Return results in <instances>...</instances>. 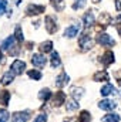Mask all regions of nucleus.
I'll list each match as a JSON object with an SVG mask.
<instances>
[{
    "label": "nucleus",
    "instance_id": "13",
    "mask_svg": "<svg viewBox=\"0 0 121 122\" xmlns=\"http://www.w3.org/2000/svg\"><path fill=\"white\" fill-rule=\"evenodd\" d=\"M94 20H95V19H94V13H93L91 10L87 11V13L84 14V17H83V21H84V26H86V27H91V26L94 24Z\"/></svg>",
    "mask_w": 121,
    "mask_h": 122
},
{
    "label": "nucleus",
    "instance_id": "26",
    "mask_svg": "<svg viewBox=\"0 0 121 122\" xmlns=\"http://www.w3.org/2000/svg\"><path fill=\"white\" fill-rule=\"evenodd\" d=\"M101 95H104V97H107V95H110V94H113L114 92V87L111 85V84H105L103 88H101Z\"/></svg>",
    "mask_w": 121,
    "mask_h": 122
},
{
    "label": "nucleus",
    "instance_id": "36",
    "mask_svg": "<svg viewBox=\"0 0 121 122\" xmlns=\"http://www.w3.org/2000/svg\"><path fill=\"white\" fill-rule=\"evenodd\" d=\"M77 121V118H70L68 121H64V122H76Z\"/></svg>",
    "mask_w": 121,
    "mask_h": 122
},
{
    "label": "nucleus",
    "instance_id": "27",
    "mask_svg": "<svg viewBox=\"0 0 121 122\" xmlns=\"http://www.w3.org/2000/svg\"><path fill=\"white\" fill-rule=\"evenodd\" d=\"M53 7L57 11H63L66 7V3H64V0H53Z\"/></svg>",
    "mask_w": 121,
    "mask_h": 122
},
{
    "label": "nucleus",
    "instance_id": "14",
    "mask_svg": "<svg viewBox=\"0 0 121 122\" xmlns=\"http://www.w3.org/2000/svg\"><path fill=\"white\" fill-rule=\"evenodd\" d=\"M13 80H14V74L11 72V71H7V72H4V75L1 77V85H9V84H11L13 82Z\"/></svg>",
    "mask_w": 121,
    "mask_h": 122
},
{
    "label": "nucleus",
    "instance_id": "37",
    "mask_svg": "<svg viewBox=\"0 0 121 122\" xmlns=\"http://www.w3.org/2000/svg\"><path fill=\"white\" fill-rule=\"evenodd\" d=\"M117 31H118V34L121 36V26H117Z\"/></svg>",
    "mask_w": 121,
    "mask_h": 122
},
{
    "label": "nucleus",
    "instance_id": "17",
    "mask_svg": "<svg viewBox=\"0 0 121 122\" xmlns=\"http://www.w3.org/2000/svg\"><path fill=\"white\" fill-rule=\"evenodd\" d=\"M83 95H84V90L83 88H78V87H73L71 88V97H73V99L78 101Z\"/></svg>",
    "mask_w": 121,
    "mask_h": 122
},
{
    "label": "nucleus",
    "instance_id": "8",
    "mask_svg": "<svg viewBox=\"0 0 121 122\" xmlns=\"http://www.w3.org/2000/svg\"><path fill=\"white\" fill-rule=\"evenodd\" d=\"M80 29H81L80 24H73V26H70V27H67V29L64 30V36L68 37V38H73V37H76V36L78 34Z\"/></svg>",
    "mask_w": 121,
    "mask_h": 122
},
{
    "label": "nucleus",
    "instance_id": "20",
    "mask_svg": "<svg viewBox=\"0 0 121 122\" xmlns=\"http://www.w3.org/2000/svg\"><path fill=\"white\" fill-rule=\"evenodd\" d=\"M38 48H40L41 53H50V51H53V43L51 41H44V43L40 44Z\"/></svg>",
    "mask_w": 121,
    "mask_h": 122
},
{
    "label": "nucleus",
    "instance_id": "23",
    "mask_svg": "<svg viewBox=\"0 0 121 122\" xmlns=\"http://www.w3.org/2000/svg\"><path fill=\"white\" fill-rule=\"evenodd\" d=\"M101 121L103 122H120V115L118 114H107Z\"/></svg>",
    "mask_w": 121,
    "mask_h": 122
},
{
    "label": "nucleus",
    "instance_id": "33",
    "mask_svg": "<svg viewBox=\"0 0 121 122\" xmlns=\"http://www.w3.org/2000/svg\"><path fill=\"white\" fill-rule=\"evenodd\" d=\"M33 122H47V115L46 114H40Z\"/></svg>",
    "mask_w": 121,
    "mask_h": 122
},
{
    "label": "nucleus",
    "instance_id": "28",
    "mask_svg": "<svg viewBox=\"0 0 121 122\" xmlns=\"http://www.w3.org/2000/svg\"><path fill=\"white\" fill-rule=\"evenodd\" d=\"M14 38L19 40V41H23V40H24V37H23V30H22L20 26H16V29H14Z\"/></svg>",
    "mask_w": 121,
    "mask_h": 122
},
{
    "label": "nucleus",
    "instance_id": "38",
    "mask_svg": "<svg viewBox=\"0 0 121 122\" xmlns=\"http://www.w3.org/2000/svg\"><path fill=\"white\" fill-rule=\"evenodd\" d=\"M93 1H94V3H100L101 0H93Z\"/></svg>",
    "mask_w": 121,
    "mask_h": 122
},
{
    "label": "nucleus",
    "instance_id": "35",
    "mask_svg": "<svg viewBox=\"0 0 121 122\" xmlns=\"http://www.w3.org/2000/svg\"><path fill=\"white\" fill-rule=\"evenodd\" d=\"M114 21H116V23H117L118 26H121V14H118V16H117V19H116Z\"/></svg>",
    "mask_w": 121,
    "mask_h": 122
},
{
    "label": "nucleus",
    "instance_id": "3",
    "mask_svg": "<svg viewBox=\"0 0 121 122\" xmlns=\"http://www.w3.org/2000/svg\"><path fill=\"white\" fill-rule=\"evenodd\" d=\"M97 43L101 46H114L116 44V41L107 33H98L97 34Z\"/></svg>",
    "mask_w": 121,
    "mask_h": 122
},
{
    "label": "nucleus",
    "instance_id": "34",
    "mask_svg": "<svg viewBox=\"0 0 121 122\" xmlns=\"http://www.w3.org/2000/svg\"><path fill=\"white\" fill-rule=\"evenodd\" d=\"M116 9L120 11L121 10V0H116Z\"/></svg>",
    "mask_w": 121,
    "mask_h": 122
},
{
    "label": "nucleus",
    "instance_id": "21",
    "mask_svg": "<svg viewBox=\"0 0 121 122\" xmlns=\"http://www.w3.org/2000/svg\"><path fill=\"white\" fill-rule=\"evenodd\" d=\"M93 80L94 81H107L108 80V74L105 71H98L93 75Z\"/></svg>",
    "mask_w": 121,
    "mask_h": 122
},
{
    "label": "nucleus",
    "instance_id": "22",
    "mask_svg": "<svg viewBox=\"0 0 121 122\" xmlns=\"http://www.w3.org/2000/svg\"><path fill=\"white\" fill-rule=\"evenodd\" d=\"M111 21H113V19H111V16H110L108 13H101V16H100V24L108 26Z\"/></svg>",
    "mask_w": 121,
    "mask_h": 122
},
{
    "label": "nucleus",
    "instance_id": "18",
    "mask_svg": "<svg viewBox=\"0 0 121 122\" xmlns=\"http://www.w3.org/2000/svg\"><path fill=\"white\" fill-rule=\"evenodd\" d=\"M9 101H10V92L6 91V90L0 92V104L4 105V107H7L9 105Z\"/></svg>",
    "mask_w": 121,
    "mask_h": 122
},
{
    "label": "nucleus",
    "instance_id": "24",
    "mask_svg": "<svg viewBox=\"0 0 121 122\" xmlns=\"http://www.w3.org/2000/svg\"><path fill=\"white\" fill-rule=\"evenodd\" d=\"M50 97H51V92H50L49 88H43L41 91L38 92V99L40 101H47Z\"/></svg>",
    "mask_w": 121,
    "mask_h": 122
},
{
    "label": "nucleus",
    "instance_id": "7",
    "mask_svg": "<svg viewBox=\"0 0 121 122\" xmlns=\"http://www.w3.org/2000/svg\"><path fill=\"white\" fill-rule=\"evenodd\" d=\"M44 24H46V29H47V31H49L50 34H53V33H56V31H57V24H56V20H54L51 16H47V17H46Z\"/></svg>",
    "mask_w": 121,
    "mask_h": 122
},
{
    "label": "nucleus",
    "instance_id": "30",
    "mask_svg": "<svg viewBox=\"0 0 121 122\" xmlns=\"http://www.w3.org/2000/svg\"><path fill=\"white\" fill-rule=\"evenodd\" d=\"M86 1H87V0H76V1L73 3V9H74V10H77V9H83V7L86 6Z\"/></svg>",
    "mask_w": 121,
    "mask_h": 122
},
{
    "label": "nucleus",
    "instance_id": "6",
    "mask_svg": "<svg viewBox=\"0 0 121 122\" xmlns=\"http://www.w3.org/2000/svg\"><path fill=\"white\" fill-rule=\"evenodd\" d=\"M30 118L29 111H23V112H14L11 115V122H27Z\"/></svg>",
    "mask_w": 121,
    "mask_h": 122
},
{
    "label": "nucleus",
    "instance_id": "39",
    "mask_svg": "<svg viewBox=\"0 0 121 122\" xmlns=\"http://www.w3.org/2000/svg\"><path fill=\"white\" fill-rule=\"evenodd\" d=\"M0 58H1V50H0Z\"/></svg>",
    "mask_w": 121,
    "mask_h": 122
},
{
    "label": "nucleus",
    "instance_id": "31",
    "mask_svg": "<svg viewBox=\"0 0 121 122\" xmlns=\"http://www.w3.org/2000/svg\"><path fill=\"white\" fill-rule=\"evenodd\" d=\"M9 121V112L6 109H0V122H7Z\"/></svg>",
    "mask_w": 121,
    "mask_h": 122
},
{
    "label": "nucleus",
    "instance_id": "1",
    "mask_svg": "<svg viewBox=\"0 0 121 122\" xmlns=\"http://www.w3.org/2000/svg\"><path fill=\"white\" fill-rule=\"evenodd\" d=\"M26 70V62L22 60H14L11 62V67H10V71L14 74V75H20L23 74Z\"/></svg>",
    "mask_w": 121,
    "mask_h": 122
},
{
    "label": "nucleus",
    "instance_id": "19",
    "mask_svg": "<svg viewBox=\"0 0 121 122\" xmlns=\"http://www.w3.org/2000/svg\"><path fill=\"white\" fill-rule=\"evenodd\" d=\"M61 60H60V56L57 51H51V67L56 68V67H60Z\"/></svg>",
    "mask_w": 121,
    "mask_h": 122
},
{
    "label": "nucleus",
    "instance_id": "16",
    "mask_svg": "<svg viewBox=\"0 0 121 122\" xmlns=\"http://www.w3.org/2000/svg\"><path fill=\"white\" fill-rule=\"evenodd\" d=\"M78 107H80V104H78V101H76V99H68L67 101V104H66V109L68 111V112H73V111H76V109H78Z\"/></svg>",
    "mask_w": 121,
    "mask_h": 122
},
{
    "label": "nucleus",
    "instance_id": "12",
    "mask_svg": "<svg viewBox=\"0 0 121 122\" xmlns=\"http://www.w3.org/2000/svg\"><path fill=\"white\" fill-rule=\"evenodd\" d=\"M63 104H66V94L63 91H59L56 92V95H54V99H53V105L54 107H60Z\"/></svg>",
    "mask_w": 121,
    "mask_h": 122
},
{
    "label": "nucleus",
    "instance_id": "32",
    "mask_svg": "<svg viewBox=\"0 0 121 122\" xmlns=\"http://www.w3.org/2000/svg\"><path fill=\"white\" fill-rule=\"evenodd\" d=\"M6 7H7V0H0V16L6 13Z\"/></svg>",
    "mask_w": 121,
    "mask_h": 122
},
{
    "label": "nucleus",
    "instance_id": "2",
    "mask_svg": "<svg viewBox=\"0 0 121 122\" xmlns=\"http://www.w3.org/2000/svg\"><path fill=\"white\" fill-rule=\"evenodd\" d=\"M78 46H80L81 51H87V50H91V48H93L94 41L91 40L87 34H83V36L80 37V40H78Z\"/></svg>",
    "mask_w": 121,
    "mask_h": 122
},
{
    "label": "nucleus",
    "instance_id": "15",
    "mask_svg": "<svg viewBox=\"0 0 121 122\" xmlns=\"http://www.w3.org/2000/svg\"><path fill=\"white\" fill-rule=\"evenodd\" d=\"M14 36H10V37H7L3 43H1V48L3 50H10L11 47H14Z\"/></svg>",
    "mask_w": 121,
    "mask_h": 122
},
{
    "label": "nucleus",
    "instance_id": "5",
    "mask_svg": "<svg viewBox=\"0 0 121 122\" xmlns=\"http://www.w3.org/2000/svg\"><path fill=\"white\" fill-rule=\"evenodd\" d=\"M46 62H47L46 57L41 56V54H33L31 56V64L34 67H37V68H43L46 65Z\"/></svg>",
    "mask_w": 121,
    "mask_h": 122
},
{
    "label": "nucleus",
    "instance_id": "9",
    "mask_svg": "<svg viewBox=\"0 0 121 122\" xmlns=\"http://www.w3.org/2000/svg\"><path fill=\"white\" fill-rule=\"evenodd\" d=\"M68 81H70V77L67 75V72H61L60 75L56 78V85L59 87V88H63V87H66L67 84H68Z\"/></svg>",
    "mask_w": 121,
    "mask_h": 122
},
{
    "label": "nucleus",
    "instance_id": "4",
    "mask_svg": "<svg viewBox=\"0 0 121 122\" xmlns=\"http://www.w3.org/2000/svg\"><path fill=\"white\" fill-rule=\"evenodd\" d=\"M44 10H46L44 6H40V4H29L27 9H26V14L27 16H37V14L44 13Z\"/></svg>",
    "mask_w": 121,
    "mask_h": 122
},
{
    "label": "nucleus",
    "instance_id": "25",
    "mask_svg": "<svg viewBox=\"0 0 121 122\" xmlns=\"http://www.w3.org/2000/svg\"><path fill=\"white\" fill-rule=\"evenodd\" d=\"M91 121V115L88 111H81L78 115V122H90Z\"/></svg>",
    "mask_w": 121,
    "mask_h": 122
},
{
    "label": "nucleus",
    "instance_id": "10",
    "mask_svg": "<svg viewBox=\"0 0 121 122\" xmlns=\"http://www.w3.org/2000/svg\"><path fill=\"white\" fill-rule=\"evenodd\" d=\"M117 107V104L114 102V101H110V99H103V101H100V104H98V108L100 109H104V111H111V109H114Z\"/></svg>",
    "mask_w": 121,
    "mask_h": 122
},
{
    "label": "nucleus",
    "instance_id": "29",
    "mask_svg": "<svg viewBox=\"0 0 121 122\" xmlns=\"http://www.w3.org/2000/svg\"><path fill=\"white\" fill-rule=\"evenodd\" d=\"M29 77L33 78V80H36V81H38V80H41V72L38 71V70H30L29 72Z\"/></svg>",
    "mask_w": 121,
    "mask_h": 122
},
{
    "label": "nucleus",
    "instance_id": "11",
    "mask_svg": "<svg viewBox=\"0 0 121 122\" xmlns=\"http://www.w3.org/2000/svg\"><path fill=\"white\" fill-rule=\"evenodd\" d=\"M101 62H103V65L104 67H108L110 64H113L114 62V54H113V51H105L103 56H101Z\"/></svg>",
    "mask_w": 121,
    "mask_h": 122
}]
</instances>
